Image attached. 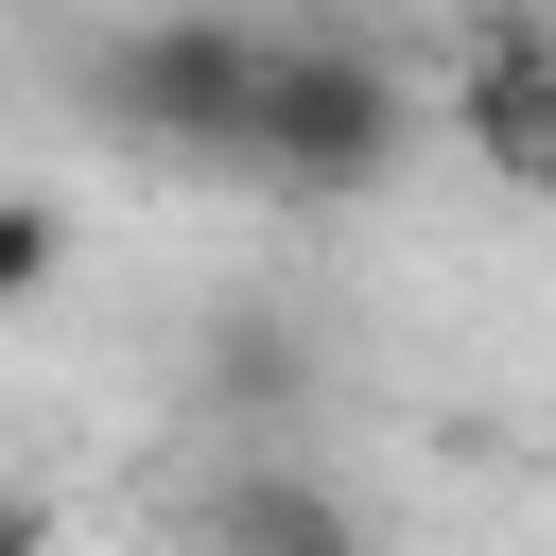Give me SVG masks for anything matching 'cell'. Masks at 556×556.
Listing matches in <instances>:
<instances>
[{
  "mask_svg": "<svg viewBox=\"0 0 556 556\" xmlns=\"http://www.w3.org/2000/svg\"><path fill=\"white\" fill-rule=\"evenodd\" d=\"M261 70H278V17L156 0V17H122V35L87 52V104H104L139 156H208V174H243V139H261Z\"/></svg>",
  "mask_w": 556,
  "mask_h": 556,
  "instance_id": "2",
  "label": "cell"
},
{
  "mask_svg": "<svg viewBox=\"0 0 556 556\" xmlns=\"http://www.w3.org/2000/svg\"><path fill=\"white\" fill-rule=\"evenodd\" d=\"M295 400H313V330L243 295V313L208 330V417H243V452H278V417H295Z\"/></svg>",
  "mask_w": 556,
  "mask_h": 556,
  "instance_id": "5",
  "label": "cell"
},
{
  "mask_svg": "<svg viewBox=\"0 0 556 556\" xmlns=\"http://www.w3.org/2000/svg\"><path fill=\"white\" fill-rule=\"evenodd\" d=\"M400 156H417V87H400V52H382V35L295 17V35H278V70H261V139H243V174H261V191H295V208H365Z\"/></svg>",
  "mask_w": 556,
  "mask_h": 556,
  "instance_id": "1",
  "label": "cell"
},
{
  "mask_svg": "<svg viewBox=\"0 0 556 556\" xmlns=\"http://www.w3.org/2000/svg\"><path fill=\"white\" fill-rule=\"evenodd\" d=\"M191 556H365V504L313 469V452H243L191 521Z\"/></svg>",
  "mask_w": 556,
  "mask_h": 556,
  "instance_id": "4",
  "label": "cell"
},
{
  "mask_svg": "<svg viewBox=\"0 0 556 556\" xmlns=\"http://www.w3.org/2000/svg\"><path fill=\"white\" fill-rule=\"evenodd\" d=\"M52 278H70V191H52V174H17V191H0V295L35 313Z\"/></svg>",
  "mask_w": 556,
  "mask_h": 556,
  "instance_id": "6",
  "label": "cell"
},
{
  "mask_svg": "<svg viewBox=\"0 0 556 556\" xmlns=\"http://www.w3.org/2000/svg\"><path fill=\"white\" fill-rule=\"evenodd\" d=\"M434 122H452V156H469L486 191H539V208H556V17H469Z\"/></svg>",
  "mask_w": 556,
  "mask_h": 556,
  "instance_id": "3",
  "label": "cell"
}]
</instances>
